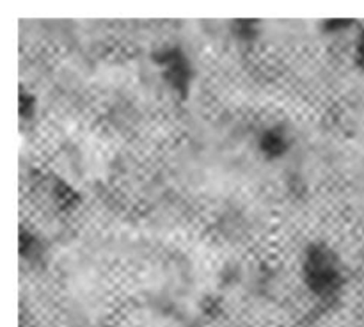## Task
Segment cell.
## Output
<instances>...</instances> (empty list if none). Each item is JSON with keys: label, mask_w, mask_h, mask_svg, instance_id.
<instances>
[{"label": "cell", "mask_w": 364, "mask_h": 327, "mask_svg": "<svg viewBox=\"0 0 364 327\" xmlns=\"http://www.w3.org/2000/svg\"><path fill=\"white\" fill-rule=\"evenodd\" d=\"M288 137L279 128H270L263 134L262 139V151L269 156H279L287 151Z\"/></svg>", "instance_id": "2"}, {"label": "cell", "mask_w": 364, "mask_h": 327, "mask_svg": "<svg viewBox=\"0 0 364 327\" xmlns=\"http://www.w3.org/2000/svg\"><path fill=\"white\" fill-rule=\"evenodd\" d=\"M306 283L318 297L327 299L338 290L340 272L334 263V254L326 247H311L304 263Z\"/></svg>", "instance_id": "1"}]
</instances>
